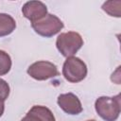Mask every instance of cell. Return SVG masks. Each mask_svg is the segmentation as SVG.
<instances>
[{"label":"cell","instance_id":"10","mask_svg":"<svg viewBox=\"0 0 121 121\" xmlns=\"http://www.w3.org/2000/svg\"><path fill=\"white\" fill-rule=\"evenodd\" d=\"M121 7V1H107L102 5V9L107 12L110 16H114L119 18L121 15L120 13V8Z\"/></svg>","mask_w":121,"mask_h":121},{"label":"cell","instance_id":"13","mask_svg":"<svg viewBox=\"0 0 121 121\" xmlns=\"http://www.w3.org/2000/svg\"><path fill=\"white\" fill-rule=\"evenodd\" d=\"M4 110H5V104H4V102H1L0 101V117L3 115Z\"/></svg>","mask_w":121,"mask_h":121},{"label":"cell","instance_id":"11","mask_svg":"<svg viewBox=\"0 0 121 121\" xmlns=\"http://www.w3.org/2000/svg\"><path fill=\"white\" fill-rule=\"evenodd\" d=\"M10 68H11L10 56L7 52L0 50V76H4L8 74Z\"/></svg>","mask_w":121,"mask_h":121},{"label":"cell","instance_id":"8","mask_svg":"<svg viewBox=\"0 0 121 121\" xmlns=\"http://www.w3.org/2000/svg\"><path fill=\"white\" fill-rule=\"evenodd\" d=\"M21 121H56L53 112L45 106H33Z\"/></svg>","mask_w":121,"mask_h":121},{"label":"cell","instance_id":"9","mask_svg":"<svg viewBox=\"0 0 121 121\" xmlns=\"http://www.w3.org/2000/svg\"><path fill=\"white\" fill-rule=\"evenodd\" d=\"M15 28V20L9 14L0 13V37H5L11 34Z\"/></svg>","mask_w":121,"mask_h":121},{"label":"cell","instance_id":"2","mask_svg":"<svg viewBox=\"0 0 121 121\" xmlns=\"http://www.w3.org/2000/svg\"><path fill=\"white\" fill-rule=\"evenodd\" d=\"M83 45V40L78 32L68 31L60 33L56 40V46L59 52L66 58L73 57Z\"/></svg>","mask_w":121,"mask_h":121},{"label":"cell","instance_id":"1","mask_svg":"<svg viewBox=\"0 0 121 121\" xmlns=\"http://www.w3.org/2000/svg\"><path fill=\"white\" fill-rule=\"evenodd\" d=\"M95 109L97 114L105 121H116L119 117L121 106H120V95L115 96H100L95 100Z\"/></svg>","mask_w":121,"mask_h":121},{"label":"cell","instance_id":"4","mask_svg":"<svg viewBox=\"0 0 121 121\" xmlns=\"http://www.w3.org/2000/svg\"><path fill=\"white\" fill-rule=\"evenodd\" d=\"M33 30L40 36L50 38L59 33L64 26L62 21L56 15L47 13L43 19L31 23Z\"/></svg>","mask_w":121,"mask_h":121},{"label":"cell","instance_id":"6","mask_svg":"<svg viewBox=\"0 0 121 121\" xmlns=\"http://www.w3.org/2000/svg\"><path fill=\"white\" fill-rule=\"evenodd\" d=\"M59 107L70 115H77L82 112V105L78 97L73 93L61 94L57 99Z\"/></svg>","mask_w":121,"mask_h":121},{"label":"cell","instance_id":"5","mask_svg":"<svg viewBox=\"0 0 121 121\" xmlns=\"http://www.w3.org/2000/svg\"><path fill=\"white\" fill-rule=\"evenodd\" d=\"M27 74L36 80H46L60 75L57 66L47 60H39L27 68Z\"/></svg>","mask_w":121,"mask_h":121},{"label":"cell","instance_id":"14","mask_svg":"<svg viewBox=\"0 0 121 121\" xmlns=\"http://www.w3.org/2000/svg\"><path fill=\"white\" fill-rule=\"evenodd\" d=\"M87 121H95V120H94V119H92V120H87Z\"/></svg>","mask_w":121,"mask_h":121},{"label":"cell","instance_id":"3","mask_svg":"<svg viewBox=\"0 0 121 121\" xmlns=\"http://www.w3.org/2000/svg\"><path fill=\"white\" fill-rule=\"evenodd\" d=\"M62 75L64 78L72 83L83 80L87 76V66L83 60L78 57H69L63 63Z\"/></svg>","mask_w":121,"mask_h":121},{"label":"cell","instance_id":"12","mask_svg":"<svg viewBox=\"0 0 121 121\" xmlns=\"http://www.w3.org/2000/svg\"><path fill=\"white\" fill-rule=\"evenodd\" d=\"M9 85L8 82L0 78V101L4 102L9 95Z\"/></svg>","mask_w":121,"mask_h":121},{"label":"cell","instance_id":"7","mask_svg":"<svg viewBox=\"0 0 121 121\" xmlns=\"http://www.w3.org/2000/svg\"><path fill=\"white\" fill-rule=\"evenodd\" d=\"M22 12L26 19L34 23L47 15V8L41 1H28L23 6Z\"/></svg>","mask_w":121,"mask_h":121}]
</instances>
